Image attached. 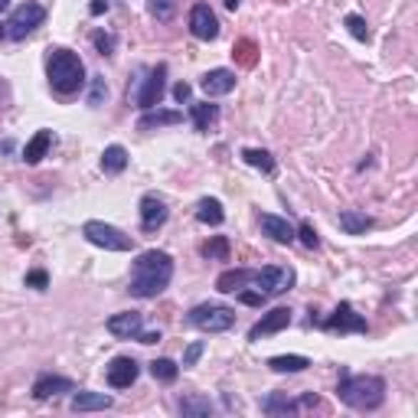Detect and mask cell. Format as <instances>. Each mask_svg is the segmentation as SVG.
<instances>
[{
  "label": "cell",
  "instance_id": "cell-1",
  "mask_svg": "<svg viewBox=\"0 0 418 418\" xmlns=\"http://www.w3.org/2000/svg\"><path fill=\"white\" fill-rule=\"evenodd\" d=\"M170 278H173V258L167 252L151 248V252L138 255V262H134L128 291L134 297H157L163 287L170 285Z\"/></svg>",
  "mask_w": 418,
  "mask_h": 418
},
{
  "label": "cell",
  "instance_id": "cell-2",
  "mask_svg": "<svg viewBox=\"0 0 418 418\" xmlns=\"http://www.w3.org/2000/svg\"><path fill=\"white\" fill-rule=\"evenodd\" d=\"M340 399L350 405V409L369 412L379 409L382 399H386V382L379 376H350L347 369H340Z\"/></svg>",
  "mask_w": 418,
  "mask_h": 418
},
{
  "label": "cell",
  "instance_id": "cell-3",
  "mask_svg": "<svg viewBox=\"0 0 418 418\" xmlns=\"http://www.w3.org/2000/svg\"><path fill=\"white\" fill-rule=\"evenodd\" d=\"M46 76H49V86L62 95H72L86 86V66H82V59H78L76 53H69V49H49Z\"/></svg>",
  "mask_w": 418,
  "mask_h": 418
},
{
  "label": "cell",
  "instance_id": "cell-4",
  "mask_svg": "<svg viewBox=\"0 0 418 418\" xmlns=\"http://www.w3.org/2000/svg\"><path fill=\"white\" fill-rule=\"evenodd\" d=\"M186 320L206 333H223L235 324V310L225 307V304H196Z\"/></svg>",
  "mask_w": 418,
  "mask_h": 418
},
{
  "label": "cell",
  "instance_id": "cell-5",
  "mask_svg": "<svg viewBox=\"0 0 418 418\" xmlns=\"http://www.w3.org/2000/svg\"><path fill=\"white\" fill-rule=\"evenodd\" d=\"M82 235H86L92 245L108 248V252H131L134 248L131 235H124L121 229H115V225H108V223H98V219H88V223L82 225Z\"/></svg>",
  "mask_w": 418,
  "mask_h": 418
},
{
  "label": "cell",
  "instance_id": "cell-6",
  "mask_svg": "<svg viewBox=\"0 0 418 418\" xmlns=\"http://www.w3.org/2000/svg\"><path fill=\"white\" fill-rule=\"evenodd\" d=\"M43 20H46V7L43 4H36V0H26V4H20V7L10 14L7 20V36L10 39H26L36 26H43Z\"/></svg>",
  "mask_w": 418,
  "mask_h": 418
},
{
  "label": "cell",
  "instance_id": "cell-7",
  "mask_svg": "<svg viewBox=\"0 0 418 418\" xmlns=\"http://www.w3.org/2000/svg\"><path fill=\"white\" fill-rule=\"evenodd\" d=\"M255 285L265 297H278V295H285V291H291V285H295V271L281 268V265H268V268L255 271Z\"/></svg>",
  "mask_w": 418,
  "mask_h": 418
},
{
  "label": "cell",
  "instance_id": "cell-8",
  "mask_svg": "<svg viewBox=\"0 0 418 418\" xmlns=\"http://www.w3.org/2000/svg\"><path fill=\"white\" fill-rule=\"evenodd\" d=\"M320 327H324L327 333H366V330H369V327H366V320L360 317L357 310H353V304H340V307L333 310V314Z\"/></svg>",
  "mask_w": 418,
  "mask_h": 418
},
{
  "label": "cell",
  "instance_id": "cell-9",
  "mask_svg": "<svg viewBox=\"0 0 418 418\" xmlns=\"http://www.w3.org/2000/svg\"><path fill=\"white\" fill-rule=\"evenodd\" d=\"M163 86H167V66H157V69H151L148 82H144V88L134 95V101H138L141 108H157L163 98Z\"/></svg>",
  "mask_w": 418,
  "mask_h": 418
},
{
  "label": "cell",
  "instance_id": "cell-10",
  "mask_svg": "<svg viewBox=\"0 0 418 418\" xmlns=\"http://www.w3.org/2000/svg\"><path fill=\"white\" fill-rule=\"evenodd\" d=\"M190 33H193L196 39H216L219 36V20H216V14L209 10V4H196V7L190 10Z\"/></svg>",
  "mask_w": 418,
  "mask_h": 418
},
{
  "label": "cell",
  "instance_id": "cell-11",
  "mask_svg": "<svg viewBox=\"0 0 418 418\" xmlns=\"http://www.w3.org/2000/svg\"><path fill=\"white\" fill-rule=\"evenodd\" d=\"M167 203L160 200L157 193H148L141 200V225H144V233H157L163 223H167Z\"/></svg>",
  "mask_w": 418,
  "mask_h": 418
},
{
  "label": "cell",
  "instance_id": "cell-12",
  "mask_svg": "<svg viewBox=\"0 0 418 418\" xmlns=\"http://www.w3.org/2000/svg\"><path fill=\"white\" fill-rule=\"evenodd\" d=\"M291 324V310L287 307H275V310H268L262 320H258L252 330H248V340H262V337H271V333H278V330H285V327Z\"/></svg>",
  "mask_w": 418,
  "mask_h": 418
},
{
  "label": "cell",
  "instance_id": "cell-13",
  "mask_svg": "<svg viewBox=\"0 0 418 418\" xmlns=\"http://www.w3.org/2000/svg\"><path fill=\"white\" fill-rule=\"evenodd\" d=\"M138 372H141V366L134 363L131 357L111 360V363H108V386H111V389H128V386H134Z\"/></svg>",
  "mask_w": 418,
  "mask_h": 418
},
{
  "label": "cell",
  "instance_id": "cell-14",
  "mask_svg": "<svg viewBox=\"0 0 418 418\" xmlns=\"http://www.w3.org/2000/svg\"><path fill=\"white\" fill-rule=\"evenodd\" d=\"M200 88L209 95V98H216V95H229L235 88V72L233 69H209L206 76L200 78Z\"/></svg>",
  "mask_w": 418,
  "mask_h": 418
},
{
  "label": "cell",
  "instance_id": "cell-15",
  "mask_svg": "<svg viewBox=\"0 0 418 418\" xmlns=\"http://www.w3.org/2000/svg\"><path fill=\"white\" fill-rule=\"evenodd\" d=\"M141 314L138 310H124V314H115V317H108V333L111 337H118V340H134L141 333Z\"/></svg>",
  "mask_w": 418,
  "mask_h": 418
},
{
  "label": "cell",
  "instance_id": "cell-16",
  "mask_svg": "<svg viewBox=\"0 0 418 418\" xmlns=\"http://www.w3.org/2000/svg\"><path fill=\"white\" fill-rule=\"evenodd\" d=\"M62 392H76V382L72 379H62V376H39L33 382V395H36L39 402H46V399H56Z\"/></svg>",
  "mask_w": 418,
  "mask_h": 418
},
{
  "label": "cell",
  "instance_id": "cell-17",
  "mask_svg": "<svg viewBox=\"0 0 418 418\" xmlns=\"http://www.w3.org/2000/svg\"><path fill=\"white\" fill-rule=\"evenodd\" d=\"M262 233L265 235H271L275 242H281V245H291V242L297 239V233H295V225L287 223V219H281V216H271V213H265L262 219Z\"/></svg>",
  "mask_w": 418,
  "mask_h": 418
},
{
  "label": "cell",
  "instance_id": "cell-18",
  "mask_svg": "<svg viewBox=\"0 0 418 418\" xmlns=\"http://www.w3.org/2000/svg\"><path fill=\"white\" fill-rule=\"evenodd\" d=\"M248 281H255V271H248V268H229V271H223V275L216 278V287L223 291V295H235V291H242Z\"/></svg>",
  "mask_w": 418,
  "mask_h": 418
},
{
  "label": "cell",
  "instance_id": "cell-19",
  "mask_svg": "<svg viewBox=\"0 0 418 418\" xmlns=\"http://www.w3.org/2000/svg\"><path fill=\"white\" fill-rule=\"evenodd\" d=\"M111 409V395L105 392H76L72 395V412H101Z\"/></svg>",
  "mask_w": 418,
  "mask_h": 418
},
{
  "label": "cell",
  "instance_id": "cell-20",
  "mask_svg": "<svg viewBox=\"0 0 418 418\" xmlns=\"http://www.w3.org/2000/svg\"><path fill=\"white\" fill-rule=\"evenodd\" d=\"M49 144H53V131H36L30 141H26V148H24V160H26V163H39L43 157H46Z\"/></svg>",
  "mask_w": 418,
  "mask_h": 418
},
{
  "label": "cell",
  "instance_id": "cell-21",
  "mask_svg": "<svg viewBox=\"0 0 418 418\" xmlns=\"http://www.w3.org/2000/svg\"><path fill=\"white\" fill-rule=\"evenodd\" d=\"M196 219H200V223H206V225H219L225 219L223 203L213 200V196H203V200L196 203Z\"/></svg>",
  "mask_w": 418,
  "mask_h": 418
},
{
  "label": "cell",
  "instance_id": "cell-22",
  "mask_svg": "<svg viewBox=\"0 0 418 418\" xmlns=\"http://www.w3.org/2000/svg\"><path fill=\"white\" fill-rule=\"evenodd\" d=\"M183 121V115H180V111H148V115L141 118L138 121V128L141 131H154V128H163V124H180Z\"/></svg>",
  "mask_w": 418,
  "mask_h": 418
},
{
  "label": "cell",
  "instance_id": "cell-23",
  "mask_svg": "<svg viewBox=\"0 0 418 418\" xmlns=\"http://www.w3.org/2000/svg\"><path fill=\"white\" fill-rule=\"evenodd\" d=\"M369 225H372V219L366 216V213H357V209H347V213H340V229L347 235H363Z\"/></svg>",
  "mask_w": 418,
  "mask_h": 418
},
{
  "label": "cell",
  "instance_id": "cell-24",
  "mask_svg": "<svg viewBox=\"0 0 418 418\" xmlns=\"http://www.w3.org/2000/svg\"><path fill=\"white\" fill-rule=\"evenodd\" d=\"M124 167H128V151H124L121 144L105 148V154H101V170L105 173H121Z\"/></svg>",
  "mask_w": 418,
  "mask_h": 418
},
{
  "label": "cell",
  "instance_id": "cell-25",
  "mask_svg": "<svg viewBox=\"0 0 418 418\" xmlns=\"http://www.w3.org/2000/svg\"><path fill=\"white\" fill-rule=\"evenodd\" d=\"M242 160H245L248 167L262 170V173H271V170H275V157H271L268 151H262V148H245V151H242Z\"/></svg>",
  "mask_w": 418,
  "mask_h": 418
},
{
  "label": "cell",
  "instance_id": "cell-26",
  "mask_svg": "<svg viewBox=\"0 0 418 418\" xmlns=\"http://www.w3.org/2000/svg\"><path fill=\"white\" fill-rule=\"evenodd\" d=\"M216 118H219L216 105H209V101L193 105V128L196 131H209V124H216Z\"/></svg>",
  "mask_w": 418,
  "mask_h": 418
},
{
  "label": "cell",
  "instance_id": "cell-27",
  "mask_svg": "<svg viewBox=\"0 0 418 418\" xmlns=\"http://www.w3.org/2000/svg\"><path fill=\"white\" fill-rule=\"evenodd\" d=\"M268 366L275 372H304L310 366V360L307 357H271Z\"/></svg>",
  "mask_w": 418,
  "mask_h": 418
},
{
  "label": "cell",
  "instance_id": "cell-28",
  "mask_svg": "<svg viewBox=\"0 0 418 418\" xmlns=\"http://www.w3.org/2000/svg\"><path fill=\"white\" fill-rule=\"evenodd\" d=\"M151 376H154L157 382H173L180 376V366L173 363V360L160 357V360H154V363H151Z\"/></svg>",
  "mask_w": 418,
  "mask_h": 418
},
{
  "label": "cell",
  "instance_id": "cell-29",
  "mask_svg": "<svg viewBox=\"0 0 418 418\" xmlns=\"http://www.w3.org/2000/svg\"><path fill=\"white\" fill-rule=\"evenodd\" d=\"M180 412L183 415H209L213 402H209L206 395H186V399H180Z\"/></svg>",
  "mask_w": 418,
  "mask_h": 418
},
{
  "label": "cell",
  "instance_id": "cell-30",
  "mask_svg": "<svg viewBox=\"0 0 418 418\" xmlns=\"http://www.w3.org/2000/svg\"><path fill=\"white\" fill-rule=\"evenodd\" d=\"M203 255L206 258H219V262H229V239L225 235H216L213 242L203 245Z\"/></svg>",
  "mask_w": 418,
  "mask_h": 418
},
{
  "label": "cell",
  "instance_id": "cell-31",
  "mask_svg": "<svg viewBox=\"0 0 418 418\" xmlns=\"http://www.w3.org/2000/svg\"><path fill=\"white\" fill-rule=\"evenodd\" d=\"M148 10L160 20V24H167V20H173V14H177V0H148Z\"/></svg>",
  "mask_w": 418,
  "mask_h": 418
},
{
  "label": "cell",
  "instance_id": "cell-32",
  "mask_svg": "<svg viewBox=\"0 0 418 418\" xmlns=\"http://www.w3.org/2000/svg\"><path fill=\"white\" fill-rule=\"evenodd\" d=\"M262 409L268 412V415H287V412H297V405L281 399V395H268V399L262 402Z\"/></svg>",
  "mask_w": 418,
  "mask_h": 418
},
{
  "label": "cell",
  "instance_id": "cell-33",
  "mask_svg": "<svg viewBox=\"0 0 418 418\" xmlns=\"http://www.w3.org/2000/svg\"><path fill=\"white\" fill-rule=\"evenodd\" d=\"M343 24H347V30L353 33L357 39H369V26H366V20H363L360 14H350L347 20H343Z\"/></svg>",
  "mask_w": 418,
  "mask_h": 418
},
{
  "label": "cell",
  "instance_id": "cell-34",
  "mask_svg": "<svg viewBox=\"0 0 418 418\" xmlns=\"http://www.w3.org/2000/svg\"><path fill=\"white\" fill-rule=\"evenodd\" d=\"M92 43H95V49H98L101 56H108L111 49H115V36H111V33H101V30L92 33Z\"/></svg>",
  "mask_w": 418,
  "mask_h": 418
},
{
  "label": "cell",
  "instance_id": "cell-35",
  "mask_svg": "<svg viewBox=\"0 0 418 418\" xmlns=\"http://www.w3.org/2000/svg\"><path fill=\"white\" fill-rule=\"evenodd\" d=\"M108 95V88H105V78L95 76L92 78V92H88V105H101V98Z\"/></svg>",
  "mask_w": 418,
  "mask_h": 418
},
{
  "label": "cell",
  "instance_id": "cell-36",
  "mask_svg": "<svg viewBox=\"0 0 418 418\" xmlns=\"http://www.w3.org/2000/svg\"><path fill=\"white\" fill-rule=\"evenodd\" d=\"M239 301H242V304H248V307H262V304L268 301V297H265L262 291H245V287H242V291H239Z\"/></svg>",
  "mask_w": 418,
  "mask_h": 418
},
{
  "label": "cell",
  "instance_id": "cell-37",
  "mask_svg": "<svg viewBox=\"0 0 418 418\" xmlns=\"http://www.w3.org/2000/svg\"><path fill=\"white\" fill-rule=\"evenodd\" d=\"M297 235H301V242L307 248H317L320 245V239H317V233H314V225H310V223H304L301 229H297Z\"/></svg>",
  "mask_w": 418,
  "mask_h": 418
},
{
  "label": "cell",
  "instance_id": "cell-38",
  "mask_svg": "<svg viewBox=\"0 0 418 418\" xmlns=\"http://www.w3.org/2000/svg\"><path fill=\"white\" fill-rule=\"evenodd\" d=\"M49 285V275L46 271H30V275H26V287H36V291H43V287Z\"/></svg>",
  "mask_w": 418,
  "mask_h": 418
},
{
  "label": "cell",
  "instance_id": "cell-39",
  "mask_svg": "<svg viewBox=\"0 0 418 418\" xmlns=\"http://www.w3.org/2000/svg\"><path fill=\"white\" fill-rule=\"evenodd\" d=\"M203 357V343L196 340V343H190L186 347V353H183V366H196V360Z\"/></svg>",
  "mask_w": 418,
  "mask_h": 418
},
{
  "label": "cell",
  "instance_id": "cell-40",
  "mask_svg": "<svg viewBox=\"0 0 418 418\" xmlns=\"http://www.w3.org/2000/svg\"><path fill=\"white\" fill-rule=\"evenodd\" d=\"M235 53H239V59L245 62V66H252V62H255V59H252V53H255V46H252L248 39H242L239 46H235ZM235 53H233V56H235Z\"/></svg>",
  "mask_w": 418,
  "mask_h": 418
},
{
  "label": "cell",
  "instance_id": "cell-41",
  "mask_svg": "<svg viewBox=\"0 0 418 418\" xmlns=\"http://www.w3.org/2000/svg\"><path fill=\"white\" fill-rule=\"evenodd\" d=\"M134 340H141V343H157V340H160V330H148V333L141 330Z\"/></svg>",
  "mask_w": 418,
  "mask_h": 418
},
{
  "label": "cell",
  "instance_id": "cell-42",
  "mask_svg": "<svg viewBox=\"0 0 418 418\" xmlns=\"http://www.w3.org/2000/svg\"><path fill=\"white\" fill-rule=\"evenodd\" d=\"M173 98H177V101H190V86H186V82H180V86L173 88Z\"/></svg>",
  "mask_w": 418,
  "mask_h": 418
},
{
  "label": "cell",
  "instance_id": "cell-43",
  "mask_svg": "<svg viewBox=\"0 0 418 418\" xmlns=\"http://www.w3.org/2000/svg\"><path fill=\"white\" fill-rule=\"evenodd\" d=\"M88 14L98 16V14H108V0H95L92 7H88Z\"/></svg>",
  "mask_w": 418,
  "mask_h": 418
},
{
  "label": "cell",
  "instance_id": "cell-44",
  "mask_svg": "<svg viewBox=\"0 0 418 418\" xmlns=\"http://www.w3.org/2000/svg\"><path fill=\"white\" fill-rule=\"evenodd\" d=\"M225 7H229V10H235V7H239V0H225Z\"/></svg>",
  "mask_w": 418,
  "mask_h": 418
},
{
  "label": "cell",
  "instance_id": "cell-45",
  "mask_svg": "<svg viewBox=\"0 0 418 418\" xmlns=\"http://www.w3.org/2000/svg\"><path fill=\"white\" fill-rule=\"evenodd\" d=\"M10 7V0H0V10H7Z\"/></svg>",
  "mask_w": 418,
  "mask_h": 418
},
{
  "label": "cell",
  "instance_id": "cell-46",
  "mask_svg": "<svg viewBox=\"0 0 418 418\" xmlns=\"http://www.w3.org/2000/svg\"><path fill=\"white\" fill-rule=\"evenodd\" d=\"M4 36H7V30H4V26H0V39H4Z\"/></svg>",
  "mask_w": 418,
  "mask_h": 418
}]
</instances>
